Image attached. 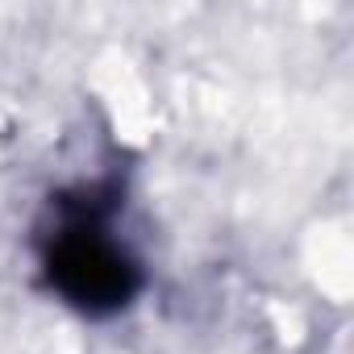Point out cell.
I'll return each mask as SVG.
<instances>
[{
	"label": "cell",
	"instance_id": "cell-1",
	"mask_svg": "<svg viewBox=\"0 0 354 354\" xmlns=\"http://www.w3.org/2000/svg\"><path fill=\"white\" fill-rule=\"evenodd\" d=\"M63 209L67 221L59 225V238L46 254L50 283L84 313H113L129 304V296L138 292V267L121 246L100 234L104 213L96 209V201H63Z\"/></svg>",
	"mask_w": 354,
	"mask_h": 354
}]
</instances>
